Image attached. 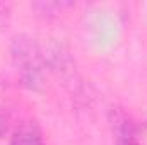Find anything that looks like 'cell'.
I'll list each match as a JSON object with an SVG mask.
<instances>
[{
  "mask_svg": "<svg viewBox=\"0 0 147 145\" xmlns=\"http://www.w3.org/2000/svg\"><path fill=\"white\" fill-rule=\"evenodd\" d=\"M5 132H7V118H5V114L0 111V137H2Z\"/></svg>",
  "mask_w": 147,
  "mask_h": 145,
  "instance_id": "cell-4",
  "label": "cell"
},
{
  "mask_svg": "<svg viewBox=\"0 0 147 145\" xmlns=\"http://www.w3.org/2000/svg\"><path fill=\"white\" fill-rule=\"evenodd\" d=\"M9 145H45V140L34 121H24L14 130Z\"/></svg>",
  "mask_w": 147,
  "mask_h": 145,
  "instance_id": "cell-3",
  "label": "cell"
},
{
  "mask_svg": "<svg viewBox=\"0 0 147 145\" xmlns=\"http://www.w3.org/2000/svg\"><path fill=\"white\" fill-rule=\"evenodd\" d=\"M111 128L115 135V145H137L135 125L123 111H111Z\"/></svg>",
  "mask_w": 147,
  "mask_h": 145,
  "instance_id": "cell-2",
  "label": "cell"
},
{
  "mask_svg": "<svg viewBox=\"0 0 147 145\" xmlns=\"http://www.w3.org/2000/svg\"><path fill=\"white\" fill-rule=\"evenodd\" d=\"M7 14H9V7L5 3H0V21H5Z\"/></svg>",
  "mask_w": 147,
  "mask_h": 145,
  "instance_id": "cell-5",
  "label": "cell"
},
{
  "mask_svg": "<svg viewBox=\"0 0 147 145\" xmlns=\"http://www.w3.org/2000/svg\"><path fill=\"white\" fill-rule=\"evenodd\" d=\"M10 55L22 84L33 91H38L43 85V73L46 63L38 43L26 34H17L12 38Z\"/></svg>",
  "mask_w": 147,
  "mask_h": 145,
  "instance_id": "cell-1",
  "label": "cell"
}]
</instances>
